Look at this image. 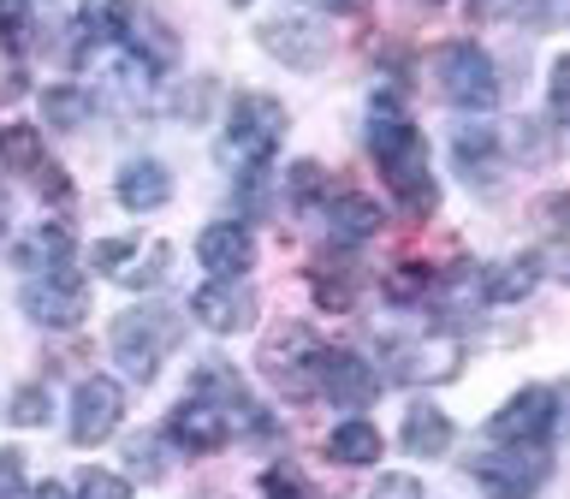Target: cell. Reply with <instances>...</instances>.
Here are the masks:
<instances>
[{"instance_id":"1","label":"cell","mask_w":570,"mask_h":499,"mask_svg":"<svg viewBox=\"0 0 570 499\" xmlns=\"http://www.w3.org/2000/svg\"><path fill=\"white\" fill-rule=\"evenodd\" d=\"M374 160H381L386 185L404 196L410 208H434V178H428V143L416 137V125L404 119V107L392 96H374V125H368Z\"/></svg>"},{"instance_id":"2","label":"cell","mask_w":570,"mask_h":499,"mask_svg":"<svg viewBox=\"0 0 570 499\" xmlns=\"http://www.w3.org/2000/svg\"><path fill=\"white\" fill-rule=\"evenodd\" d=\"M178 339H185V321H178V310H160V303H149V310H125L114 321V356L125 363L131 381H155L160 356H167Z\"/></svg>"},{"instance_id":"3","label":"cell","mask_w":570,"mask_h":499,"mask_svg":"<svg viewBox=\"0 0 570 499\" xmlns=\"http://www.w3.org/2000/svg\"><path fill=\"white\" fill-rule=\"evenodd\" d=\"M279 137H285V107H279L274 96H238V101H232V114H226L220 155L256 173L262 160L279 149Z\"/></svg>"},{"instance_id":"4","label":"cell","mask_w":570,"mask_h":499,"mask_svg":"<svg viewBox=\"0 0 570 499\" xmlns=\"http://www.w3.org/2000/svg\"><path fill=\"white\" fill-rule=\"evenodd\" d=\"M292 387L321 392V399H333V404H368L374 392H381V374L351 351H309V363L292 369Z\"/></svg>"},{"instance_id":"5","label":"cell","mask_w":570,"mask_h":499,"mask_svg":"<svg viewBox=\"0 0 570 499\" xmlns=\"http://www.w3.org/2000/svg\"><path fill=\"white\" fill-rule=\"evenodd\" d=\"M470 476L493 499H534L552 476V458H547V446H505V452L470 458Z\"/></svg>"},{"instance_id":"6","label":"cell","mask_w":570,"mask_h":499,"mask_svg":"<svg viewBox=\"0 0 570 499\" xmlns=\"http://www.w3.org/2000/svg\"><path fill=\"white\" fill-rule=\"evenodd\" d=\"M434 78H440V96L452 107H493L499 101V71L475 42H445L434 53Z\"/></svg>"},{"instance_id":"7","label":"cell","mask_w":570,"mask_h":499,"mask_svg":"<svg viewBox=\"0 0 570 499\" xmlns=\"http://www.w3.org/2000/svg\"><path fill=\"white\" fill-rule=\"evenodd\" d=\"M24 315L42 321V327H78V321L89 315V285L71 274V267H48V274H36L24 285Z\"/></svg>"},{"instance_id":"8","label":"cell","mask_w":570,"mask_h":499,"mask_svg":"<svg viewBox=\"0 0 570 499\" xmlns=\"http://www.w3.org/2000/svg\"><path fill=\"white\" fill-rule=\"evenodd\" d=\"M552 428H559V392H552V387H523L493 417V440H505V446H547Z\"/></svg>"},{"instance_id":"9","label":"cell","mask_w":570,"mask_h":499,"mask_svg":"<svg viewBox=\"0 0 570 499\" xmlns=\"http://www.w3.org/2000/svg\"><path fill=\"white\" fill-rule=\"evenodd\" d=\"M238 428H244V422L232 417V410L208 404V399H185V404L167 417V440L178 446V452H196V458H203V452H220V446L238 434Z\"/></svg>"},{"instance_id":"10","label":"cell","mask_w":570,"mask_h":499,"mask_svg":"<svg viewBox=\"0 0 570 499\" xmlns=\"http://www.w3.org/2000/svg\"><path fill=\"white\" fill-rule=\"evenodd\" d=\"M458 339H392V345L381 351V363L392 381H445V374L458 369Z\"/></svg>"},{"instance_id":"11","label":"cell","mask_w":570,"mask_h":499,"mask_svg":"<svg viewBox=\"0 0 570 499\" xmlns=\"http://www.w3.org/2000/svg\"><path fill=\"white\" fill-rule=\"evenodd\" d=\"M119 410H125L119 381L89 374V381L78 387V399H71V440H78V446H101L119 428Z\"/></svg>"},{"instance_id":"12","label":"cell","mask_w":570,"mask_h":499,"mask_svg":"<svg viewBox=\"0 0 570 499\" xmlns=\"http://www.w3.org/2000/svg\"><path fill=\"white\" fill-rule=\"evenodd\" d=\"M190 315L203 321L208 333H238V327H249V315H256V297H249V285H238V280H208V285H196Z\"/></svg>"},{"instance_id":"13","label":"cell","mask_w":570,"mask_h":499,"mask_svg":"<svg viewBox=\"0 0 570 499\" xmlns=\"http://www.w3.org/2000/svg\"><path fill=\"white\" fill-rule=\"evenodd\" d=\"M262 42H267V53H279V60L297 66V71H315L321 60H327V30H321L315 18H297V12L262 25Z\"/></svg>"},{"instance_id":"14","label":"cell","mask_w":570,"mask_h":499,"mask_svg":"<svg viewBox=\"0 0 570 499\" xmlns=\"http://www.w3.org/2000/svg\"><path fill=\"white\" fill-rule=\"evenodd\" d=\"M196 256H203V267L214 280H238L249 262H256V238L238 226V221H214L203 226V238H196Z\"/></svg>"},{"instance_id":"15","label":"cell","mask_w":570,"mask_h":499,"mask_svg":"<svg viewBox=\"0 0 570 499\" xmlns=\"http://www.w3.org/2000/svg\"><path fill=\"white\" fill-rule=\"evenodd\" d=\"M137 25V7L131 0H89V7L78 12V42H125ZM83 48H78V60H83Z\"/></svg>"},{"instance_id":"16","label":"cell","mask_w":570,"mask_h":499,"mask_svg":"<svg viewBox=\"0 0 570 499\" xmlns=\"http://www.w3.org/2000/svg\"><path fill=\"white\" fill-rule=\"evenodd\" d=\"M167 196H173V178L160 160H131V167L119 173V203L125 208L149 214V208H167Z\"/></svg>"},{"instance_id":"17","label":"cell","mask_w":570,"mask_h":499,"mask_svg":"<svg viewBox=\"0 0 570 499\" xmlns=\"http://www.w3.org/2000/svg\"><path fill=\"white\" fill-rule=\"evenodd\" d=\"M327 232L338 244H363L381 232V208L368 203V196H333L327 203Z\"/></svg>"},{"instance_id":"18","label":"cell","mask_w":570,"mask_h":499,"mask_svg":"<svg viewBox=\"0 0 570 499\" xmlns=\"http://www.w3.org/2000/svg\"><path fill=\"white\" fill-rule=\"evenodd\" d=\"M445 446H452V422H445V410L434 404H416L404 417V452L410 458H440Z\"/></svg>"},{"instance_id":"19","label":"cell","mask_w":570,"mask_h":499,"mask_svg":"<svg viewBox=\"0 0 570 499\" xmlns=\"http://www.w3.org/2000/svg\"><path fill=\"white\" fill-rule=\"evenodd\" d=\"M452 155H458L463 178H493V167H499V131H493V125H463L458 143H452Z\"/></svg>"},{"instance_id":"20","label":"cell","mask_w":570,"mask_h":499,"mask_svg":"<svg viewBox=\"0 0 570 499\" xmlns=\"http://www.w3.org/2000/svg\"><path fill=\"white\" fill-rule=\"evenodd\" d=\"M327 452L338 463H351V470H363V463L381 458V428H368V422H338L333 434H327Z\"/></svg>"},{"instance_id":"21","label":"cell","mask_w":570,"mask_h":499,"mask_svg":"<svg viewBox=\"0 0 570 499\" xmlns=\"http://www.w3.org/2000/svg\"><path fill=\"white\" fill-rule=\"evenodd\" d=\"M12 256H18V267H36V274H42V267H66L71 232H66V226H36L30 238L12 250Z\"/></svg>"},{"instance_id":"22","label":"cell","mask_w":570,"mask_h":499,"mask_svg":"<svg viewBox=\"0 0 570 499\" xmlns=\"http://www.w3.org/2000/svg\"><path fill=\"white\" fill-rule=\"evenodd\" d=\"M529 292H534V256L499 262V267L481 274V297H488V303H517V297H529Z\"/></svg>"},{"instance_id":"23","label":"cell","mask_w":570,"mask_h":499,"mask_svg":"<svg viewBox=\"0 0 570 499\" xmlns=\"http://www.w3.org/2000/svg\"><path fill=\"white\" fill-rule=\"evenodd\" d=\"M0 160H7L12 173H42L48 149H42V137H36L30 125H7V131H0Z\"/></svg>"},{"instance_id":"24","label":"cell","mask_w":570,"mask_h":499,"mask_svg":"<svg viewBox=\"0 0 570 499\" xmlns=\"http://www.w3.org/2000/svg\"><path fill=\"white\" fill-rule=\"evenodd\" d=\"M42 114H48V125L71 131V125H83L89 96H83V89H71V84H53V89H42Z\"/></svg>"},{"instance_id":"25","label":"cell","mask_w":570,"mask_h":499,"mask_svg":"<svg viewBox=\"0 0 570 499\" xmlns=\"http://www.w3.org/2000/svg\"><path fill=\"white\" fill-rule=\"evenodd\" d=\"M125 262H131V267H119L114 280H119V285H131V292H142V285H160V280H167V262H173V250H167V244H155L149 256H137V250H131Z\"/></svg>"},{"instance_id":"26","label":"cell","mask_w":570,"mask_h":499,"mask_svg":"<svg viewBox=\"0 0 570 499\" xmlns=\"http://www.w3.org/2000/svg\"><path fill=\"white\" fill-rule=\"evenodd\" d=\"M0 42H7L12 53L30 48V7L24 0H0Z\"/></svg>"},{"instance_id":"27","label":"cell","mask_w":570,"mask_h":499,"mask_svg":"<svg viewBox=\"0 0 570 499\" xmlns=\"http://www.w3.org/2000/svg\"><path fill=\"white\" fill-rule=\"evenodd\" d=\"M78 499H131V488H125V476H114V470H83Z\"/></svg>"},{"instance_id":"28","label":"cell","mask_w":570,"mask_h":499,"mask_svg":"<svg viewBox=\"0 0 570 499\" xmlns=\"http://www.w3.org/2000/svg\"><path fill=\"white\" fill-rule=\"evenodd\" d=\"M12 422H24V428H36V422H48V387H24L12 399Z\"/></svg>"},{"instance_id":"29","label":"cell","mask_w":570,"mask_h":499,"mask_svg":"<svg viewBox=\"0 0 570 499\" xmlns=\"http://www.w3.org/2000/svg\"><path fill=\"white\" fill-rule=\"evenodd\" d=\"M292 196H297V203H315V196H321V167H315V160H297V167H292Z\"/></svg>"},{"instance_id":"30","label":"cell","mask_w":570,"mask_h":499,"mask_svg":"<svg viewBox=\"0 0 570 499\" xmlns=\"http://www.w3.org/2000/svg\"><path fill=\"white\" fill-rule=\"evenodd\" d=\"M374 499H422V481L416 476H381Z\"/></svg>"},{"instance_id":"31","label":"cell","mask_w":570,"mask_h":499,"mask_svg":"<svg viewBox=\"0 0 570 499\" xmlns=\"http://www.w3.org/2000/svg\"><path fill=\"white\" fill-rule=\"evenodd\" d=\"M125 458H131V470H137V476H160L155 440H131V446H125Z\"/></svg>"},{"instance_id":"32","label":"cell","mask_w":570,"mask_h":499,"mask_svg":"<svg viewBox=\"0 0 570 499\" xmlns=\"http://www.w3.org/2000/svg\"><path fill=\"white\" fill-rule=\"evenodd\" d=\"M18 493V452H0V499Z\"/></svg>"},{"instance_id":"33","label":"cell","mask_w":570,"mask_h":499,"mask_svg":"<svg viewBox=\"0 0 570 499\" xmlns=\"http://www.w3.org/2000/svg\"><path fill=\"white\" fill-rule=\"evenodd\" d=\"M552 119H564V60L552 66Z\"/></svg>"},{"instance_id":"34","label":"cell","mask_w":570,"mask_h":499,"mask_svg":"<svg viewBox=\"0 0 570 499\" xmlns=\"http://www.w3.org/2000/svg\"><path fill=\"white\" fill-rule=\"evenodd\" d=\"M30 499H71V493L60 488V481H42V488H30Z\"/></svg>"},{"instance_id":"35","label":"cell","mask_w":570,"mask_h":499,"mask_svg":"<svg viewBox=\"0 0 570 499\" xmlns=\"http://www.w3.org/2000/svg\"><path fill=\"white\" fill-rule=\"evenodd\" d=\"M327 7H333V12H363L368 0H327Z\"/></svg>"},{"instance_id":"36","label":"cell","mask_w":570,"mask_h":499,"mask_svg":"<svg viewBox=\"0 0 570 499\" xmlns=\"http://www.w3.org/2000/svg\"><path fill=\"white\" fill-rule=\"evenodd\" d=\"M0 232H7V196H0Z\"/></svg>"},{"instance_id":"37","label":"cell","mask_w":570,"mask_h":499,"mask_svg":"<svg viewBox=\"0 0 570 499\" xmlns=\"http://www.w3.org/2000/svg\"><path fill=\"white\" fill-rule=\"evenodd\" d=\"M428 7H440V0H428Z\"/></svg>"}]
</instances>
